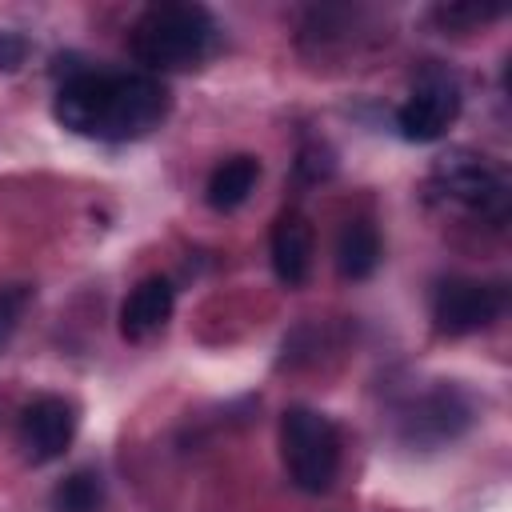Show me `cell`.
Listing matches in <instances>:
<instances>
[{"mask_svg": "<svg viewBox=\"0 0 512 512\" xmlns=\"http://www.w3.org/2000/svg\"><path fill=\"white\" fill-rule=\"evenodd\" d=\"M500 12H504L500 4H440L432 16H436L444 28H452V32L460 28V32H464V28H476V24L496 20Z\"/></svg>", "mask_w": 512, "mask_h": 512, "instance_id": "obj_14", "label": "cell"}, {"mask_svg": "<svg viewBox=\"0 0 512 512\" xmlns=\"http://www.w3.org/2000/svg\"><path fill=\"white\" fill-rule=\"evenodd\" d=\"M460 116V88L444 72H428L396 112V128L412 144H432Z\"/></svg>", "mask_w": 512, "mask_h": 512, "instance_id": "obj_6", "label": "cell"}, {"mask_svg": "<svg viewBox=\"0 0 512 512\" xmlns=\"http://www.w3.org/2000/svg\"><path fill=\"white\" fill-rule=\"evenodd\" d=\"M280 456H284L288 480L300 492L320 496L332 488L340 472V432L324 412L292 404L280 416Z\"/></svg>", "mask_w": 512, "mask_h": 512, "instance_id": "obj_3", "label": "cell"}, {"mask_svg": "<svg viewBox=\"0 0 512 512\" xmlns=\"http://www.w3.org/2000/svg\"><path fill=\"white\" fill-rule=\"evenodd\" d=\"M216 44V20L200 4H152L132 24V56L156 72L200 64Z\"/></svg>", "mask_w": 512, "mask_h": 512, "instance_id": "obj_2", "label": "cell"}, {"mask_svg": "<svg viewBox=\"0 0 512 512\" xmlns=\"http://www.w3.org/2000/svg\"><path fill=\"white\" fill-rule=\"evenodd\" d=\"M28 60V40L12 28H0V72H16Z\"/></svg>", "mask_w": 512, "mask_h": 512, "instance_id": "obj_16", "label": "cell"}, {"mask_svg": "<svg viewBox=\"0 0 512 512\" xmlns=\"http://www.w3.org/2000/svg\"><path fill=\"white\" fill-rule=\"evenodd\" d=\"M272 272L288 288L304 284L312 272V224L296 208L280 212L272 224Z\"/></svg>", "mask_w": 512, "mask_h": 512, "instance_id": "obj_8", "label": "cell"}, {"mask_svg": "<svg viewBox=\"0 0 512 512\" xmlns=\"http://www.w3.org/2000/svg\"><path fill=\"white\" fill-rule=\"evenodd\" d=\"M56 120L92 140H140L168 116V88L144 72H72L52 104Z\"/></svg>", "mask_w": 512, "mask_h": 512, "instance_id": "obj_1", "label": "cell"}, {"mask_svg": "<svg viewBox=\"0 0 512 512\" xmlns=\"http://www.w3.org/2000/svg\"><path fill=\"white\" fill-rule=\"evenodd\" d=\"M96 500H100V484H96V476H88V472H76V476H68V480L56 488V508H60V512H92Z\"/></svg>", "mask_w": 512, "mask_h": 512, "instance_id": "obj_13", "label": "cell"}, {"mask_svg": "<svg viewBox=\"0 0 512 512\" xmlns=\"http://www.w3.org/2000/svg\"><path fill=\"white\" fill-rule=\"evenodd\" d=\"M500 312H504V288L500 284H488V280L452 276L432 296V320H436V332H444V336L480 332Z\"/></svg>", "mask_w": 512, "mask_h": 512, "instance_id": "obj_5", "label": "cell"}, {"mask_svg": "<svg viewBox=\"0 0 512 512\" xmlns=\"http://www.w3.org/2000/svg\"><path fill=\"white\" fill-rule=\"evenodd\" d=\"M380 264V232L368 220H348L336 240V268L344 280H368Z\"/></svg>", "mask_w": 512, "mask_h": 512, "instance_id": "obj_12", "label": "cell"}, {"mask_svg": "<svg viewBox=\"0 0 512 512\" xmlns=\"http://www.w3.org/2000/svg\"><path fill=\"white\" fill-rule=\"evenodd\" d=\"M472 420V408L468 400L456 392V388H436L432 396H424L416 404V412L408 416L412 424V436H420L424 428H432V440H452L456 432H464Z\"/></svg>", "mask_w": 512, "mask_h": 512, "instance_id": "obj_10", "label": "cell"}, {"mask_svg": "<svg viewBox=\"0 0 512 512\" xmlns=\"http://www.w3.org/2000/svg\"><path fill=\"white\" fill-rule=\"evenodd\" d=\"M436 184L448 200L480 212L484 220L500 224L508 216V188H504V176L484 164L480 156H468V152H456V156H444L440 168H436Z\"/></svg>", "mask_w": 512, "mask_h": 512, "instance_id": "obj_4", "label": "cell"}, {"mask_svg": "<svg viewBox=\"0 0 512 512\" xmlns=\"http://www.w3.org/2000/svg\"><path fill=\"white\" fill-rule=\"evenodd\" d=\"M24 288H4L0 292V348L12 340L16 332V320H20V308H24Z\"/></svg>", "mask_w": 512, "mask_h": 512, "instance_id": "obj_15", "label": "cell"}, {"mask_svg": "<svg viewBox=\"0 0 512 512\" xmlns=\"http://www.w3.org/2000/svg\"><path fill=\"white\" fill-rule=\"evenodd\" d=\"M172 304H176V288L164 280V276H148L140 280L128 300L120 304V332L124 340H144L152 332H160L172 316Z\"/></svg>", "mask_w": 512, "mask_h": 512, "instance_id": "obj_9", "label": "cell"}, {"mask_svg": "<svg viewBox=\"0 0 512 512\" xmlns=\"http://www.w3.org/2000/svg\"><path fill=\"white\" fill-rule=\"evenodd\" d=\"M76 436V404L64 396H36L20 412V448L28 464H52Z\"/></svg>", "mask_w": 512, "mask_h": 512, "instance_id": "obj_7", "label": "cell"}, {"mask_svg": "<svg viewBox=\"0 0 512 512\" xmlns=\"http://www.w3.org/2000/svg\"><path fill=\"white\" fill-rule=\"evenodd\" d=\"M256 180H260V160L256 156H228L224 164L212 168L208 188H204V200L216 212H232V208H240L252 196Z\"/></svg>", "mask_w": 512, "mask_h": 512, "instance_id": "obj_11", "label": "cell"}]
</instances>
